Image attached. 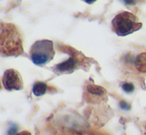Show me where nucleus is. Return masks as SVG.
I'll use <instances>...</instances> for the list:
<instances>
[{
    "label": "nucleus",
    "mask_w": 146,
    "mask_h": 135,
    "mask_svg": "<svg viewBox=\"0 0 146 135\" xmlns=\"http://www.w3.org/2000/svg\"><path fill=\"white\" fill-rule=\"evenodd\" d=\"M24 53L23 34L16 25L0 22V55L17 57Z\"/></svg>",
    "instance_id": "f257e3e1"
},
{
    "label": "nucleus",
    "mask_w": 146,
    "mask_h": 135,
    "mask_svg": "<svg viewBox=\"0 0 146 135\" xmlns=\"http://www.w3.org/2000/svg\"><path fill=\"white\" fill-rule=\"evenodd\" d=\"M112 30L118 36H126L139 30L142 24L138 17L133 13L127 11H121L113 18L111 22Z\"/></svg>",
    "instance_id": "f03ea898"
},
{
    "label": "nucleus",
    "mask_w": 146,
    "mask_h": 135,
    "mask_svg": "<svg viewBox=\"0 0 146 135\" xmlns=\"http://www.w3.org/2000/svg\"><path fill=\"white\" fill-rule=\"evenodd\" d=\"M30 57L32 62L37 66L48 64L55 57L54 44L50 40H38L30 49Z\"/></svg>",
    "instance_id": "7ed1b4c3"
},
{
    "label": "nucleus",
    "mask_w": 146,
    "mask_h": 135,
    "mask_svg": "<svg viewBox=\"0 0 146 135\" xmlns=\"http://www.w3.org/2000/svg\"><path fill=\"white\" fill-rule=\"evenodd\" d=\"M2 85L7 91H20L23 89V79L16 69H6L2 77Z\"/></svg>",
    "instance_id": "20e7f679"
},
{
    "label": "nucleus",
    "mask_w": 146,
    "mask_h": 135,
    "mask_svg": "<svg viewBox=\"0 0 146 135\" xmlns=\"http://www.w3.org/2000/svg\"><path fill=\"white\" fill-rule=\"evenodd\" d=\"M78 63L79 61L76 58H70L69 60L65 61V62L61 63V64L57 65L56 67L54 68L55 73H69L74 71L78 67Z\"/></svg>",
    "instance_id": "39448f33"
},
{
    "label": "nucleus",
    "mask_w": 146,
    "mask_h": 135,
    "mask_svg": "<svg viewBox=\"0 0 146 135\" xmlns=\"http://www.w3.org/2000/svg\"><path fill=\"white\" fill-rule=\"evenodd\" d=\"M48 91V85L43 81H36L33 85V93L36 97H42Z\"/></svg>",
    "instance_id": "423d86ee"
},
{
    "label": "nucleus",
    "mask_w": 146,
    "mask_h": 135,
    "mask_svg": "<svg viewBox=\"0 0 146 135\" xmlns=\"http://www.w3.org/2000/svg\"><path fill=\"white\" fill-rule=\"evenodd\" d=\"M88 93H92V95H102L106 93L104 87H98V85H88Z\"/></svg>",
    "instance_id": "0eeeda50"
},
{
    "label": "nucleus",
    "mask_w": 146,
    "mask_h": 135,
    "mask_svg": "<svg viewBox=\"0 0 146 135\" xmlns=\"http://www.w3.org/2000/svg\"><path fill=\"white\" fill-rule=\"evenodd\" d=\"M121 89H122L125 93H132V91H134V85L130 83H123L122 85H121Z\"/></svg>",
    "instance_id": "6e6552de"
},
{
    "label": "nucleus",
    "mask_w": 146,
    "mask_h": 135,
    "mask_svg": "<svg viewBox=\"0 0 146 135\" xmlns=\"http://www.w3.org/2000/svg\"><path fill=\"white\" fill-rule=\"evenodd\" d=\"M119 105H120L121 108H123V109H129L130 108V106L128 105V104H126L124 101H121L120 103H119Z\"/></svg>",
    "instance_id": "1a4fd4ad"
},
{
    "label": "nucleus",
    "mask_w": 146,
    "mask_h": 135,
    "mask_svg": "<svg viewBox=\"0 0 146 135\" xmlns=\"http://www.w3.org/2000/svg\"><path fill=\"white\" fill-rule=\"evenodd\" d=\"M16 135H32V134H31L29 131H22V132H19V133L16 134Z\"/></svg>",
    "instance_id": "9d476101"
},
{
    "label": "nucleus",
    "mask_w": 146,
    "mask_h": 135,
    "mask_svg": "<svg viewBox=\"0 0 146 135\" xmlns=\"http://www.w3.org/2000/svg\"><path fill=\"white\" fill-rule=\"evenodd\" d=\"M141 64H145V62H144V61H142V60H140V59L138 58V61L136 62V66H137V65L139 66V65H141Z\"/></svg>",
    "instance_id": "9b49d317"
},
{
    "label": "nucleus",
    "mask_w": 146,
    "mask_h": 135,
    "mask_svg": "<svg viewBox=\"0 0 146 135\" xmlns=\"http://www.w3.org/2000/svg\"><path fill=\"white\" fill-rule=\"evenodd\" d=\"M1 87H2V85H1V83H0V89H1Z\"/></svg>",
    "instance_id": "f8f14e48"
}]
</instances>
